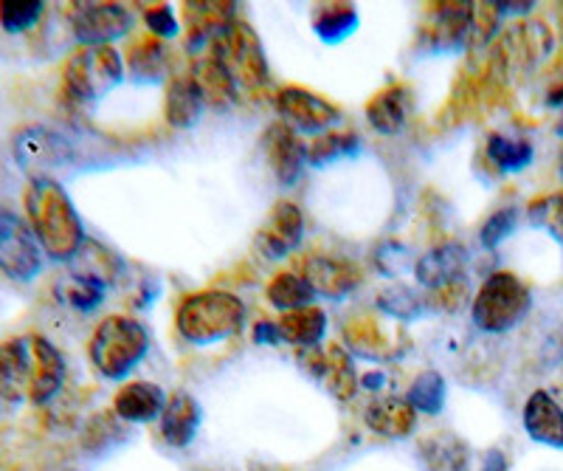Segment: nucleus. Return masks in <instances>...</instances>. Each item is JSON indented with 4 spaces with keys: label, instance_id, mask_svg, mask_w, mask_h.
I'll return each mask as SVG.
<instances>
[{
    "label": "nucleus",
    "instance_id": "nucleus-10",
    "mask_svg": "<svg viewBox=\"0 0 563 471\" xmlns=\"http://www.w3.org/2000/svg\"><path fill=\"white\" fill-rule=\"evenodd\" d=\"M70 26L82 46H110L133 29V12L122 3H77Z\"/></svg>",
    "mask_w": 563,
    "mask_h": 471
},
{
    "label": "nucleus",
    "instance_id": "nucleus-8",
    "mask_svg": "<svg viewBox=\"0 0 563 471\" xmlns=\"http://www.w3.org/2000/svg\"><path fill=\"white\" fill-rule=\"evenodd\" d=\"M14 162L32 178H52L54 169L65 167L74 158V144L59 130L45 124H29L12 142Z\"/></svg>",
    "mask_w": 563,
    "mask_h": 471
},
{
    "label": "nucleus",
    "instance_id": "nucleus-49",
    "mask_svg": "<svg viewBox=\"0 0 563 471\" xmlns=\"http://www.w3.org/2000/svg\"><path fill=\"white\" fill-rule=\"evenodd\" d=\"M555 133H558V136H561V139H563V117H561V122H558V128H555Z\"/></svg>",
    "mask_w": 563,
    "mask_h": 471
},
{
    "label": "nucleus",
    "instance_id": "nucleus-6",
    "mask_svg": "<svg viewBox=\"0 0 563 471\" xmlns=\"http://www.w3.org/2000/svg\"><path fill=\"white\" fill-rule=\"evenodd\" d=\"M211 57L223 65L238 85L260 88L268 83V59H265L263 43L245 20H238L229 32L211 43Z\"/></svg>",
    "mask_w": 563,
    "mask_h": 471
},
{
    "label": "nucleus",
    "instance_id": "nucleus-44",
    "mask_svg": "<svg viewBox=\"0 0 563 471\" xmlns=\"http://www.w3.org/2000/svg\"><path fill=\"white\" fill-rule=\"evenodd\" d=\"M375 265L384 277H404L406 272H411V252L409 245L397 243V240H386L384 245H378L375 252Z\"/></svg>",
    "mask_w": 563,
    "mask_h": 471
},
{
    "label": "nucleus",
    "instance_id": "nucleus-35",
    "mask_svg": "<svg viewBox=\"0 0 563 471\" xmlns=\"http://www.w3.org/2000/svg\"><path fill=\"white\" fill-rule=\"evenodd\" d=\"M487 158H490L501 173H521L532 164L536 158V150L530 142H519V139H510L505 133H490L487 136Z\"/></svg>",
    "mask_w": 563,
    "mask_h": 471
},
{
    "label": "nucleus",
    "instance_id": "nucleus-4",
    "mask_svg": "<svg viewBox=\"0 0 563 471\" xmlns=\"http://www.w3.org/2000/svg\"><path fill=\"white\" fill-rule=\"evenodd\" d=\"M532 294L510 272H496L482 283L479 294L471 305V319L482 333H507L530 314Z\"/></svg>",
    "mask_w": 563,
    "mask_h": 471
},
{
    "label": "nucleus",
    "instance_id": "nucleus-12",
    "mask_svg": "<svg viewBox=\"0 0 563 471\" xmlns=\"http://www.w3.org/2000/svg\"><path fill=\"white\" fill-rule=\"evenodd\" d=\"M305 238V215L294 200H279L271 209L268 220L256 232L254 249L263 254V260H285L296 252Z\"/></svg>",
    "mask_w": 563,
    "mask_h": 471
},
{
    "label": "nucleus",
    "instance_id": "nucleus-16",
    "mask_svg": "<svg viewBox=\"0 0 563 471\" xmlns=\"http://www.w3.org/2000/svg\"><path fill=\"white\" fill-rule=\"evenodd\" d=\"M32 373V336H18V339L0 344V398L9 401V404L29 401Z\"/></svg>",
    "mask_w": 563,
    "mask_h": 471
},
{
    "label": "nucleus",
    "instance_id": "nucleus-38",
    "mask_svg": "<svg viewBox=\"0 0 563 471\" xmlns=\"http://www.w3.org/2000/svg\"><path fill=\"white\" fill-rule=\"evenodd\" d=\"M70 263H74V272L88 274V277L99 280V283H104V285L113 283V280L119 277V269H122L119 258H115V254H110L108 249L99 243H85L82 252L70 260Z\"/></svg>",
    "mask_w": 563,
    "mask_h": 471
},
{
    "label": "nucleus",
    "instance_id": "nucleus-14",
    "mask_svg": "<svg viewBox=\"0 0 563 471\" xmlns=\"http://www.w3.org/2000/svg\"><path fill=\"white\" fill-rule=\"evenodd\" d=\"M467 249L456 240H449V243L434 245L431 252L422 254L415 263V277L422 288L434 291H449L454 288L456 283H465L467 274Z\"/></svg>",
    "mask_w": 563,
    "mask_h": 471
},
{
    "label": "nucleus",
    "instance_id": "nucleus-43",
    "mask_svg": "<svg viewBox=\"0 0 563 471\" xmlns=\"http://www.w3.org/2000/svg\"><path fill=\"white\" fill-rule=\"evenodd\" d=\"M516 227H519V212L512 207L499 209V212H493L490 218L482 223L479 243L485 245V249H496V245H501L512 232H516Z\"/></svg>",
    "mask_w": 563,
    "mask_h": 471
},
{
    "label": "nucleus",
    "instance_id": "nucleus-45",
    "mask_svg": "<svg viewBox=\"0 0 563 471\" xmlns=\"http://www.w3.org/2000/svg\"><path fill=\"white\" fill-rule=\"evenodd\" d=\"M144 23H147V29L155 34V37H164V40H173L175 34L180 32L178 18H175L173 7H167V3H164V7L147 9V12H144Z\"/></svg>",
    "mask_w": 563,
    "mask_h": 471
},
{
    "label": "nucleus",
    "instance_id": "nucleus-5",
    "mask_svg": "<svg viewBox=\"0 0 563 471\" xmlns=\"http://www.w3.org/2000/svg\"><path fill=\"white\" fill-rule=\"evenodd\" d=\"M65 91L77 102H99L124 79V59L113 46H82L63 68Z\"/></svg>",
    "mask_w": 563,
    "mask_h": 471
},
{
    "label": "nucleus",
    "instance_id": "nucleus-30",
    "mask_svg": "<svg viewBox=\"0 0 563 471\" xmlns=\"http://www.w3.org/2000/svg\"><path fill=\"white\" fill-rule=\"evenodd\" d=\"M192 79L209 108L223 110L234 102V88H238V83L231 79V74L211 54H206V57H200L195 63Z\"/></svg>",
    "mask_w": 563,
    "mask_h": 471
},
{
    "label": "nucleus",
    "instance_id": "nucleus-22",
    "mask_svg": "<svg viewBox=\"0 0 563 471\" xmlns=\"http://www.w3.org/2000/svg\"><path fill=\"white\" fill-rule=\"evenodd\" d=\"M521 424L536 443L563 449V407L547 390L530 393L525 413H521Z\"/></svg>",
    "mask_w": 563,
    "mask_h": 471
},
{
    "label": "nucleus",
    "instance_id": "nucleus-29",
    "mask_svg": "<svg viewBox=\"0 0 563 471\" xmlns=\"http://www.w3.org/2000/svg\"><path fill=\"white\" fill-rule=\"evenodd\" d=\"M361 14L352 3H321L313 12V32L327 46H339L358 32Z\"/></svg>",
    "mask_w": 563,
    "mask_h": 471
},
{
    "label": "nucleus",
    "instance_id": "nucleus-46",
    "mask_svg": "<svg viewBox=\"0 0 563 471\" xmlns=\"http://www.w3.org/2000/svg\"><path fill=\"white\" fill-rule=\"evenodd\" d=\"M254 342L256 344H276L282 342V333H279V325L276 322H260L254 328Z\"/></svg>",
    "mask_w": 563,
    "mask_h": 471
},
{
    "label": "nucleus",
    "instance_id": "nucleus-34",
    "mask_svg": "<svg viewBox=\"0 0 563 471\" xmlns=\"http://www.w3.org/2000/svg\"><path fill=\"white\" fill-rule=\"evenodd\" d=\"M265 297H268V303L274 305L276 310H285V314H290V310H299V308H310L316 299V291L310 288V283L301 274H276L274 280L268 283V288H265Z\"/></svg>",
    "mask_w": 563,
    "mask_h": 471
},
{
    "label": "nucleus",
    "instance_id": "nucleus-19",
    "mask_svg": "<svg viewBox=\"0 0 563 471\" xmlns=\"http://www.w3.org/2000/svg\"><path fill=\"white\" fill-rule=\"evenodd\" d=\"M552 52V32L544 23H521V26H512L505 34V43H501V63L507 68H519L527 72L536 63L547 57Z\"/></svg>",
    "mask_w": 563,
    "mask_h": 471
},
{
    "label": "nucleus",
    "instance_id": "nucleus-13",
    "mask_svg": "<svg viewBox=\"0 0 563 471\" xmlns=\"http://www.w3.org/2000/svg\"><path fill=\"white\" fill-rule=\"evenodd\" d=\"M263 153L268 158V167L274 169L276 182L285 187H294L301 178V169L308 164V144L301 142L299 133L285 122H274L263 133Z\"/></svg>",
    "mask_w": 563,
    "mask_h": 471
},
{
    "label": "nucleus",
    "instance_id": "nucleus-37",
    "mask_svg": "<svg viewBox=\"0 0 563 471\" xmlns=\"http://www.w3.org/2000/svg\"><path fill=\"white\" fill-rule=\"evenodd\" d=\"M375 305H378L384 314H389L391 319H397V322H411V319L422 317V314L429 310L426 299H422L417 291H411L409 285H389V288L380 291Z\"/></svg>",
    "mask_w": 563,
    "mask_h": 471
},
{
    "label": "nucleus",
    "instance_id": "nucleus-31",
    "mask_svg": "<svg viewBox=\"0 0 563 471\" xmlns=\"http://www.w3.org/2000/svg\"><path fill=\"white\" fill-rule=\"evenodd\" d=\"M276 325H279L282 342L294 344L299 350H308L316 348L324 339L327 314L321 308H316V305H310V308L290 310Z\"/></svg>",
    "mask_w": 563,
    "mask_h": 471
},
{
    "label": "nucleus",
    "instance_id": "nucleus-9",
    "mask_svg": "<svg viewBox=\"0 0 563 471\" xmlns=\"http://www.w3.org/2000/svg\"><path fill=\"white\" fill-rule=\"evenodd\" d=\"M276 110H279L282 122L294 128L296 133H327V128L341 122V110L330 99L319 97L308 88H299V85H288L276 94Z\"/></svg>",
    "mask_w": 563,
    "mask_h": 471
},
{
    "label": "nucleus",
    "instance_id": "nucleus-47",
    "mask_svg": "<svg viewBox=\"0 0 563 471\" xmlns=\"http://www.w3.org/2000/svg\"><path fill=\"white\" fill-rule=\"evenodd\" d=\"M507 469H510V463H507V454L501 452L499 446L487 449L485 458H482V471H507Z\"/></svg>",
    "mask_w": 563,
    "mask_h": 471
},
{
    "label": "nucleus",
    "instance_id": "nucleus-32",
    "mask_svg": "<svg viewBox=\"0 0 563 471\" xmlns=\"http://www.w3.org/2000/svg\"><path fill=\"white\" fill-rule=\"evenodd\" d=\"M57 299L68 308L79 310V314H90L104 303V294H108V285L99 283V280L88 277V274L70 272L65 277H59L57 288H54Z\"/></svg>",
    "mask_w": 563,
    "mask_h": 471
},
{
    "label": "nucleus",
    "instance_id": "nucleus-24",
    "mask_svg": "<svg viewBox=\"0 0 563 471\" xmlns=\"http://www.w3.org/2000/svg\"><path fill=\"white\" fill-rule=\"evenodd\" d=\"M167 407V398H164V390L153 381H133V384H124L119 393H115L113 409L115 418L128 420V424H150V420L161 418Z\"/></svg>",
    "mask_w": 563,
    "mask_h": 471
},
{
    "label": "nucleus",
    "instance_id": "nucleus-23",
    "mask_svg": "<svg viewBox=\"0 0 563 471\" xmlns=\"http://www.w3.org/2000/svg\"><path fill=\"white\" fill-rule=\"evenodd\" d=\"M200 420H203V407L198 404V398L178 390L169 395L167 407L161 413V438L175 449H186L198 435Z\"/></svg>",
    "mask_w": 563,
    "mask_h": 471
},
{
    "label": "nucleus",
    "instance_id": "nucleus-3",
    "mask_svg": "<svg viewBox=\"0 0 563 471\" xmlns=\"http://www.w3.org/2000/svg\"><path fill=\"white\" fill-rule=\"evenodd\" d=\"M150 350V333L141 322L130 317H108L93 336L88 353L99 375L119 381L133 373Z\"/></svg>",
    "mask_w": 563,
    "mask_h": 471
},
{
    "label": "nucleus",
    "instance_id": "nucleus-39",
    "mask_svg": "<svg viewBox=\"0 0 563 471\" xmlns=\"http://www.w3.org/2000/svg\"><path fill=\"white\" fill-rule=\"evenodd\" d=\"M527 220L536 229H544L552 240L563 245V193L541 195L527 207Z\"/></svg>",
    "mask_w": 563,
    "mask_h": 471
},
{
    "label": "nucleus",
    "instance_id": "nucleus-33",
    "mask_svg": "<svg viewBox=\"0 0 563 471\" xmlns=\"http://www.w3.org/2000/svg\"><path fill=\"white\" fill-rule=\"evenodd\" d=\"M361 153V139L355 130H327L308 144V164L310 167H327V164L350 158Z\"/></svg>",
    "mask_w": 563,
    "mask_h": 471
},
{
    "label": "nucleus",
    "instance_id": "nucleus-48",
    "mask_svg": "<svg viewBox=\"0 0 563 471\" xmlns=\"http://www.w3.org/2000/svg\"><path fill=\"white\" fill-rule=\"evenodd\" d=\"M496 9L505 18V14H527L530 9H536V3H496Z\"/></svg>",
    "mask_w": 563,
    "mask_h": 471
},
{
    "label": "nucleus",
    "instance_id": "nucleus-50",
    "mask_svg": "<svg viewBox=\"0 0 563 471\" xmlns=\"http://www.w3.org/2000/svg\"><path fill=\"white\" fill-rule=\"evenodd\" d=\"M561 178H563V153H561Z\"/></svg>",
    "mask_w": 563,
    "mask_h": 471
},
{
    "label": "nucleus",
    "instance_id": "nucleus-40",
    "mask_svg": "<svg viewBox=\"0 0 563 471\" xmlns=\"http://www.w3.org/2000/svg\"><path fill=\"white\" fill-rule=\"evenodd\" d=\"M164 65H167V52L158 40H144L130 54V74L139 83H158L164 77Z\"/></svg>",
    "mask_w": 563,
    "mask_h": 471
},
{
    "label": "nucleus",
    "instance_id": "nucleus-42",
    "mask_svg": "<svg viewBox=\"0 0 563 471\" xmlns=\"http://www.w3.org/2000/svg\"><path fill=\"white\" fill-rule=\"evenodd\" d=\"M501 23V12L496 3H471V29H467V43L471 52H482V48L496 37Z\"/></svg>",
    "mask_w": 563,
    "mask_h": 471
},
{
    "label": "nucleus",
    "instance_id": "nucleus-28",
    "mask_svg": "<svg viewBox=\"0 0 563 471\" xmlns=\"http://www.w3.org/2000/svg\"><path fill=\"white\" fill-rule=\"evenodd\" d=\"M206 102L200 97L198 85H195L192 74H180V77H173L167 85V122L173 128L186 130L195 128L203 113Z\"/></svg>",
    "mask_w": 563,
    "mask_h": 471
},
{
    "label": "nucleus",
    "instance_id": "nucleus-17",
    "mask_svg": "<svg viewBox=\"0 0 563 471\" xmlns=\"http://www.w3.org/2000/svg\"><path fill=\"white\" fill-rule=\"evenodd\" d=\"M364 420L372 432L389 440L411 438L417 426V409L400 395L380 393L366 404Z\"/></svg>",
    "mask_w": 563,
    "mask_h": 471
},
{
    "label": "nucleus",
    "instance_id": "nucleus-27",
    "mask_svg": "<svg viewBox=\"0 0 563 471\" xmlns=\"http://www.w3.org/2000/svg\"><path fill=\"white\" fill-rule=\"evenodd\" d=\"M420 463L426 471H471V449L460 435H429L420 440Z\"/></svg>",
    "mask_w": 563,
    "mask_h": 471
},
{
    "label": "nucleus",
    "instance_id": "nucleus-15",
    "mask_svg": "<svg viewBox=\"0 0 563 471\" xmlns=\"http://www.w3.org/2000/svg\"><path fill=\"white\" fill-rule=\"evenodd\" d=\"M301 277L308 280L310 288L327 299H344L358 288L364 274L352 260L330 258V254H313L301 265Z\"/></svg>",
    "mask_w": 563,
    "mask_h": 471
},
{
    "label": "nucleus",
    "instance_id": "nucleus-2",
    "mask_svg": "<svg viewBox=\"0 0 563 471\" xmlns=\"http://www.w3.org/2000/svg\"><path fill=\"white\" fill-rule=\"evenodd\" d=\"M245 322V303L231 291H198L175 310V328L189 344H218L240 333Z\"/></svg>",
    "mask_w": 563,
    "mask_h": 471
},
{
    "label": "nucleus",
    "instance_id": "nucleus-25",
    "mask_svg": "<svg viewBox=\"0 0 563 471\" xmlns=\"http://www.w3.org/2000/svg\"><path fill=\"white\" fill-rule=\"evenodd\" d=\"M234 3H186V26H189V46H211L220 34L229 32L234 20Z\"/></svg>",
    "mask_w": 563,
    "mask_h": 471
},
{
    "label": "nucleus",
    "instance_id": "nucleus-18",
    "mask_svg": "<svg viewBox=\"0 0 563 471\" xmlns=\"http://www.w3.org/2000/svg\"><path fill=\"white\" fill-rule=\"evenodd\" d=\"M32 355L34 373L32 387H29V401L34 407H43L48 401L57 398V393L65 384V359L45 336L32 333Z\"/></svg>",
    "mask_w": 563,
    "mask_h": 471
},
{
    "label": "nucleus",
    "instance_id": "nucleus-21",
    "mask_svg": "<svg viewBox=\"0 0 563 471\" xmlns=\"http://www.w3.org/2000/svg\"><path fill=\"white\" fill-rule=\"evenodd\" d=\"M471 3H440L431 12V23L422 29V43L431 52H456L467 43Z\"/></svg>",
    "mask_w": 563,
    "mask_h": 471
},
{
    "label": "nucleus",
    "instance_id": "nucleus-20",
    "mask_svg": "<svg viewBox=\"0 0 563 471\" xmlns=\"http://www.w3.org/2000/svg\"><path fill=\"white\" fill-rule=\"evenodd\" d=\"M346 344L352 353L364 355L369 362H389L397 355L406 353V336L404 330H386L375 319H364V322H350L346 325Z\"/></svg>",
    "mask_w": 563,
    "mask_h": 471
},
{
    "label": "nucleus",
    "instance_id": "nucleus-36",
    "mask_svg": "<svg viewBox=\"0 0 563 471\" xmlns=\"http://www.w3.org/2000/svg\"><path fill=\"white\" fill-rule=\"evenodd\" d=\"M445 395H449V384L437 370H422L415 381H411L406 401L422 415H440L445 407Z\"/></svg>",
    "mask_w": 563,
    "mask_h": 471
},
{
    "label": "nucleus",
    "instance_id": "nucleus-41",
    "mask_svg": "<svg viewBox=\"0 0 563 471\" xmlns=\"http://www.w3.org/2000/svg\"><path fill=\"white\" fill-rule=\"evenodd\" d=\"M43 12V0H3L0 3V26L9 34H23L37 26Z\"/></svg>",
    "mask_w": 563,
    "mask_h": 471
},
{
    "label": "nucleus",
    "instance_id": "nucleus-1",
    "mask_svg": "<svg viewBox=\"0 0 563 471\" xmlns=\"http://www.w3.org/2000/svg\"><path fill=\"white\" fill-rule=\"evenodd\" d=\"M26 212L29 227L43 245L45 258L70 263L88 243L74 200L54 178H32L26 189Z\"/></svg>",
    "mask_w": 563,
    "mask_h": 471
},
{
    "label": "nucleus",
    "instance_id": "nucleus-7",
    "mask_svg": "<svg viewBox=\"0 0 563 471\" xmlns=\"http://www.w3.org/2000/svg\"><path fill=\"white\" fill-rule=\"evenodd\" d=\"M43 245L20 215L0 209V272L18 283H32L43 272Z\"/></svg>",
    "mask_w": 563,
    "mask_h": 471
},
{
    "label": "nucleus",
    "instance_id": "nucleus-26",
    "mask_svg": "<svg viewBox=\"0 0 563 471\" xmlns=\"http://www.w3.org/2000/svg\"><path fill=\"white\" fill-rule=\"evenodd\" d=\"M409 102V91H406L404 85H389L380 94H375L372 102L366 105V122L380 136H395V133L406 128Z\"/></svg>",
    "mask_w": 563,
    "mask_h": 471
},
{
    "label": "nucleus",
    "instance_id": "nucleus-11",
    "mask_svg": "<svg viewBox=\"0 0 563 471\" xmlns=\"http://www.w3.org/2000/svg\"><path fill=\"white\" fill-rule=\"evenodd\" d=\"M301 364L313 375L319 384H324L327 393L339 401H350L358 393V373L352 364L350 350L341 344H327V348H308L301 350Z\"/></svg>",
    "mask_w": 563,
    "mask_h": 471
}]
</instances>
